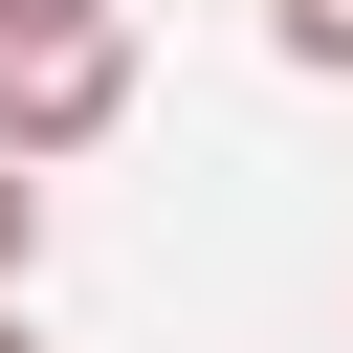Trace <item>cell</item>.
<instances>
[{
  "instance_id": "obj_1",
  "label": "cell",
  "mask_w": 353,
  "mask_h": 353,
  "mask_svg": "<svg viewBox=\"0 0 353 353\" xmlns=\"http://www.w3.org/2000/svg\"><path fill=\"white\" fill-rule=\"evenodd\" d=\"M132 132V22L66 0V22H0V154H88Z\"/></svg>"
},
{
  "instance_id": "obj_2",
  "label": "cell",
  "mask_w": 353,
  "mask_h": 353,
  "mask_svg": "<svg viewBox=\"0 0 353 353\" xmlns=\"http://www.w3.org/2000/svg\"><path fill=\"white\" fill-rule=\"evenodd\" d=\"M265 44L287 66H353V0H265Z\"/></svg>"
},
{
  "instance_id": "obj_3",
  "label": "cell",
  "mask_w": 353,
  "mask_h": 353,
  "mask_svg": "<svg viewBox=\"0 0 353 353\" xmlns=\"http://www.w3.org/2000/svg\"><path fill=\"white\" fill-rule=\"evenodd\" d=\"M44 265V154H0V287Z\"/></svg>"
},
{
  "instance_id": "obj_4",
  "label": "cell",
  "mask_w": 353,
  "mask_h": 353,
  "mask_svg": "<svg viewBox=\"0 0 353 353\" xmlns=\"http://www.w3.org/2000/svg\"><path fill=\"white\" fill-rule=\"evenodd\" d=\"M0 353H44V331H22V287H0Z\"/></svg>"
},
{
  "instance_id": "obj_5",
  "label": "cell",
  "mask_w": 353,
  "mask_h": 353,
  "mask_svg": "<svg viewBox=\"0 0 353 353\" xmlns=\"http://www.w3.org/2000/svg\"><path fill=\"white\" fill-rule=\"evenodd\" d=\"M0 22H66V0H0Z\"/></svg>"
}]
</instances>
